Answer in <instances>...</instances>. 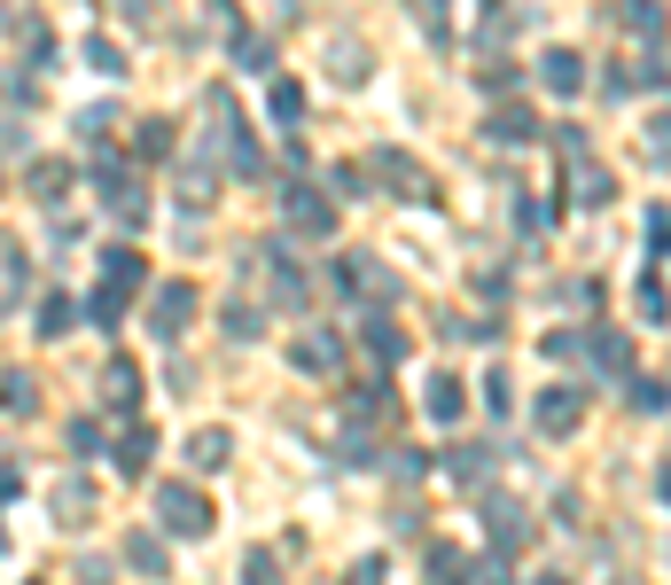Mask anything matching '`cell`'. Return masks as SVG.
<instances>
[{"instance_id":"obj_10","label":"cell","mask_w":671,"mask_h":585,"mask_svg":"<svg viewBox=\"0 0 671 585\" xmlns=\"http://www.w3.org/2000/svg\"><path fill=\"white\" fill-rule=\"evenodd\" d=\"M375 180L391 188V196H414V203H430V173L414 156H398V148H375Z\"/></svg>"},{"instance_id":"obj_24","label":"cell","mask_w":671,"mask_h":585,"mask_svg":"<svg viewBox=\"0 0 671 585\" xmlns=\"http://www.w3.org/2000/svg\"><path fill=\"white\" fill-rule=\"evenodd\" d=\"M227 453H234V438H227V430H196V438H188V461H196V476L227 468Z\"/></svg>"},{"instance_id":"obj_42","label":"cell","mask_w":671,"mask_h":585,"mask_svg":"<svg viewBox=\"0 0 671 585\" xmlns=\"http://www.w3.org/2000/svg\"><path fill=\"white\" fill-rule=\"evenodd\" d=\"M87 63H95V70H102V78H125V55H118V47H110V40H87Z\"/></svg>"},{"instance_id":"obj_27","label":"cell","mask_w":671,"mask_h":585,"mask_svg":"<svg viewBox=\"0 0 671 585\" xmlns=\"http://www.w3.org/2000/svg\"><path fill=\"white\" fill-rule=\"evenodd\" d=\"M625 32L656 47V40H663V0H625Z\"/></svg>"},{"instance_id":"obj_43","label":"cell","mask_w":671,"mask_h":585,"mask_svg":"<svg viewBox=\"0 0 671 585\" xmlns=\"http://www.w3.org/2000/svg\"><path fill=\"white\" fill-rule=\"evenodd\" d=\"M234 55H242L250 70H266V63H274V47H266V40H250V32H234Z\"/></svg>"},{"instance_id":"obj_47","label":"cell","mask_w":671,"mask_h":585,"mask_svg":"<svg viewBox=\"0 0 671 585\" xmlns=\"http://www.w3.org/2000/svg\"><path fill=\"white\" fill-rule=\"evenodd\" d=\"M16 492H24V476H9V468H0V508H9Z\"/></svg>"},{"instance_id":"obj_9","label":"cell","mask_w":671,"mask_h":585,"mask_svg":"<svg viewBox=\"0 0 671 585\" xmlns=\"http://www.w3.org/2000/svg\"><path fill=\"white\" fill-rule=\"evenodd\" d=\"M266 274H274V305H289V312H297V305L312 297V282H305V266H297V250H289L282 234L266 242Z\"/></svg>"},{"instance_id":"obj_37","label":"cell","mask_w":671,"mask_h":585,"mask_svg":"<svg viewBox=\"0 0 671 585\" xmlns=\"http://www.w3.org/2000/svg\"><path fill=\"white\" fill-rule=\"evenodd\" d=\"M242 585H282V562H274L266 547H250V554H242Z\"/></svg>"},{"instance_id":"obj_25","label":"cell","mask_w":671,"mask_h":585,"mask_svg":"<svg viewBox=\"0 0 671 585\" xmlns=\"http://www.w3.org/2000/svg\"><path fill=\"white\" fill-rule=\"evenodd\" d=\"M0 413H40V375H0Z\"/></svg>"},{"instance_id":"obj_6","label":"cell","mask_w":671,"mask_h":585,"mask_svg":"<svg viewBox=\"0 0 671 585\" xmlns=\"http://www.w3.org/2000/svg\"><path fill=\"white\" fill-rule=\"evenodd\" d=\"M578 413H585V390L554 383V390H539V406H531V422H539V438H570V430H578Z\"/></svg>"},{"instance_id":"obj_39","label":"cell","mask_w":671,"mask_h":585,"mask_svg":"<svg viewBox=\"0 0 671 585\" xmlns=\"http://www.w3.org/2000/svg\"><path fill=\"white\" fill-rule=\"evenodd\" d=\"M87 508H95V492H87V484H63V492H55V516H63V523H78Z\"/></svg>"},{"instance_id":"obj_19","label":"cell","mask_w":671,"mask_h":585,"mask_svg":"<svg viewBox=\"0 0 671 585\" xmlns=\"http://www.w3.org/2000/svg\"><path fill=\"white\" fill-rule=\"evenodd\" d=\"M102 398H110L118 413L141 406V367H133V360H110V367H102Z\"/></svg>"},{"instance_id":"obj_30","label":"cell","mask_w":671,"mask_h":585,"mask_svg":"<svg viewBox=\"0 0 671 585\" xmlns=\"http://www.w3.org/2000/svg\"><path fill=\"white\" fill-rule=\"evenodd\" d=\"M63 188H70V164H63V156H40V164H32V196H40V203H55Z\"/></svg>"},{"instance_id":"obj_34","label":"cell","mask_w":671,"mask_h":585,"mask_svg":"<svg viewBox=\"0 0 671 585\" xmlns=\"http://www.w3.org/2000/svg\"><path fill=\"white\" fill-rule=\"evenodd\" d=\"M70 320H78V305H70V297L55 289V297L40 305V336H70Z\"/></svg>"},{"instance_id":"obj_44","label":"cell","mask_w":671,"mask_h":585,"mask_svg":"<svg viewBox=\"0 0 671 585\" xmlns=\"http://www.w3.org/2000/svg\"><path fill=\"white\" fill-rule=\"evenodd\" d=\"M70 453H102V422H70Z\"/></svg>"},{"instance_id":"obj_45","label":"cell","mask_w":671,"mask_h":585,"mask_svg":"<svg viewBox=\"0 0 671 585\" xmlns=\"http://www.w3.org/2000/svg\"><path fill=\"white\" fill-rule=\"evenodd\" d=\"M344 461H352V468H367V461H375V438H360V430H352V438H344Z\"/></svg>"},{"instance_id":"obj_8","label":"cell","mask_w":671,"mask_h":585,"mask_svg":"<svg viewBox=\"0 0 671 585\" xmlns=\"http://www.w3.org/2000/svg\"><path fill=\"white\" fill-rule=\"evenodd\" d=\"M188 320H196V289H188V282H164V289L148 297V328H156L164 344H173V336H180Z\"/></svg>"},{"instance_id":"obj_5","label":"cell","mask_w":671,"mask_h":585,"mask_svg":"<svg viewBox=\"0 0 671 585\" xmlns=\"http://www.w3.org/2000/svg\"><path fill=\"white\" fill-rule=\"evenodd\" d=\"M282 219H289V234H328L336 227V196L312 188V180H289L282 188Z\"/></svg>"},{"instance_id":"obj_32","label":"cell","mask_w":671,"mask_h":585,"mask_svg":"<svg viewBox=\"0 0 671 585\" xmlns=\"http://www.w3.org/2000/svg\"><path fill=\"white\" fill-rule=\"evenodd\" d=\"M430 585H469V554L461 547H430Z\"/></svg>"},{"instance_id":"obj_20","label":"cell","mask_w":671,"mask_h":585,"mask_svg":"<svg viewBox=\"0 0 671 585\" xmlns=\"http://www.w3.org/2000/svg\"><path fill=\"white\" fill-rule=\"evenodd\" d=\"M492 461H499L492 445H453V453H446V476H453V484H484Z\"/></svg>"},{"instance_id":"obj_29","label":"cell","mask_w":671,"mask_h":585,"mask_svg":"<svg viewBox=\"0 0 671 585\" xmlns=\"http://www.w3.org/2000/svg\"><path fill=\"white\" fill-rule=\"evenodd\" d=\"M328 70L344 78V87H360V78H367V47H360V40H336V47H328Z\"/></svg>"},{"instance_id":"obj_49","label":"cell","mask_w":671,"mask_h":585,"mask_svg":"<svg viewBox=\"0 0 671 585\" xmlns=\"http://www.w3.org/2000/svg\"><path fill=\"white\" fill-rule=\"evenodd\" d=\"M531 585H570V577H562V570H547V577H531Z\"/></svg>"},{"instance_id":"obj_3","label":"cell","mask_w":671,"mask_h":585,"mask_svg":"<svg viewBox=\"0 0 671 585\" xmlns=\"http://www.w3.org/2000/svg\"><path fill=\"white\" fill-rule=\"evenodd\" d=\"M328 282H336V297H367L375 312H383V305L398 297V282H391V274H383V266L367 258V250H344V258H336V274H328Z\"/></svg>"},{"instance_id":"obj_38","label":"cell","mask_w":671,"mask_h":585,"mask_svg":"<svg viewBox=\"0 0 671 585\" xmlns=\"http://www.w3.org/2000/svg\"><path fill=\"white\" fill-rule=\"evenodd\" d=\"M118 125V102H87V110H78V133H87V141H102Z\"/></svg>"},{"instance_id":"obj_11","label":"cell","mask_w":671,"mask_h":585,"mask_svg":"<svg viewBox=\"0 0 671 585\" xmlns=\"http://www.w3.org/2000/svg\"><path fill=\"white\" fill-rule=\"evenodd\" d=\"M539 87H547V95H578V87H585V55H578V47H547V55H539Z\"/></svg>"},{"instance_id":"obj_14","label":"cell","mask_w":671,"mask_h":585,"mask_svg":"<svg viewBox=\"0 0 671 585\" xmlns=\"http://www.w3.org/2000/svg\"><path fill=\"white\" fill-rule=\"evenodd\" d=\"M531 133H539V118H531L524 102H516V110H492V118H484V141H492V148H524Z\"/></svg>"},{"instance_id":"obj_26","label":"cell","mask_w":671,"mask_h":585,"mask_svg":"<svg viewBox=\"0 0 671 585\" xmlns=\"http://www.w3.org/2000/svg\"><path fill=\"white\" fill-rule=\"evenodd\" d=\"M219 328H227V336H234V344H250V336H258V328H266V312H258V305H250V297H227V312H219Z\"/></svg>"},{"instance_id":"obj_31","label":"cell","mask_w":671,"mask_h":585,"mask_svg":"<svg viewBox=\"0 0 671 585\" xmlns=\"http://www.w3.org/2000/svg\"><path fill=\"white\" fill-rule=\"evenodd\" d=\"M632 297H640V320H648V328H663V266H648V274L632 282Z\"/></svg>"},{"instance_id":"obj_17","label":"cell","mask_w":671,"mask_h":585,"mask_svg":"<svg viewBox=\"0 0 671 585\" xmlns=\"http://www.w3.org/2000/svg\"><path fill=\"white\" fill-rule=\"evenodd\" d=\"M422 406H430V422H461V406H469V390H461V375H430V390H422Z\"/></svg>"},{"instance_id":"obj_28","label":"cell","mask_w":671,"mask_h":585,"mask_svg":"<svg viewBox=\"0 0 671 585\" xmlns=\"http://www.w3.org/2000/svg\"><path fill=\"white\" fill-rule=\"evenodd\" d=\"M336 360H344V344H336V336H305V344H297V367H305V375H336Z\"/></svg>"},{"instance_id":"obj_2","label":"cell","mask_w":671,"mask_h":585,"mask_svg":"<svg viewBox=\"0 0 671 585\" xmlns=\"http://www.w3.org/2000/svg\"><path fill=\"white\" fill-rule=\"evenodd\" d=\"M156 523L173 531V539H211L219 516H211V499L196 484H156Z\"/></svg>"},{"instance_id":"obj_21","label":"cell","mask_w":671,"mask_h":585,"mask_svg":"<svg viewBox=\"0 0 671 585\" xmlns=\"http://www.w3.org/2000/svg\"><path fill=\"white\" fill-rule=\"evenodd\" d=\"M164 156H173V125H164V118H141V125H133V164H164Z\"/></svg>"},{"instance_id":"obj_7","label":"cell","mask_w":671,"mask_h":585,"mask_svg":"<svg viewBox=\"0 0 671 585\" xmlns=\"http://www.w3.org/2000/svg\"><path fill=\"white\" fill-rule=\"evenodd\" d=\"M484 523H492V547L499 554H516V547H531V508H524V499H484Z\"/></svg>"},{"instance_id":"obj_46","label":"cell","mask_w":671,"mask_h":585,"mask_svg":"<svg viewBox=\"0 0 671 585\" xmlns=\"http://www.w3.org/2000/svg\"><path fill=\"white\" fill-rule=\"evenodd\" d=\"M352 585H383V562H375V554H367V562H360V570H352Z\"/></svg>"},{"instance_id":"obj_18","label":"cell","mask_w":671,"mask_h":585,"mask_svg":"<svg viewBox=\"0 0 671 585\" xmlns=\"http://www.w3.org/2000/svg\"><path fill=\"white\" fill-rule=\"evenodd\" d=\"M578 360H594V367L617 375V367H632V344L617 336V328H585V352H578Z\"/></svg>"},{"instance_id":"obj_16","label":"cell","mask_w":671,"mask_h":585,"mask_svg":"<svg viewBox=\"0 0 671 585\" xmlns=\"http://www.w3.org/2000/svg\"><path fill=\"white\" fill-rule=\"evenodd\" d=\"M173 196H180V211H211V196H219V173H211V164H180Z\"/></svg>"},{"instance_id":"obj_23","label":"cell","mask_w":671,"mask_h":585,"mask_svg":"<svg viewBox=\"0 0 671 585\" xmlns=\"http://www.w3.org/2000/svg\"><path fill=\"white\" fill-rule=\"evenodd\" d=\"M148 461H156V430H148V422H133V430L118 438V468H125V476H141Z\"/></svg>"},{"instance_id":"obj_36","label":"cell","mask_w":671,"mask_h":585,"mask_svg":"<svg viewBox=\"0 0 671 585\" xmlns=\"http://www.w3.org/2000/svg\"><path fill=\"white\" fill-rule=\"evenodd\" d=\"M625 406H632V413H663V383H656V375H632V383H625Z\"/></svg>"},{"instance_id":"obj_1","label":"cell","mask_w":671,"mask_h":585,"mask_svg":"<svg viewBox=\"0 0 671 585\" xmlns=\"http://www.w3.org/2000/svg\"><path fill=\"white\" fill-rule=\"evenodd\" d=\"M204 118H211V133L227 141V164H234V173H242V180H258V173H266V156H258V141H250V125H242V110H234L227 87L204 95Z\"/></svg>"},{"instance_id":"obj_12","label":"cell","mask_w":671,"mask_h":585,"mask_svg":"<svg viewBox=\"0 0 671 585\" xmlns=\"http://www.w3.org/2000/svg\"><path fill=\"white\" fill-rule=\"evenodd\" d=\"M360 344H367V360H383V367L406 360V336H398V320H391V312H367V320H360Z\"/></svg>"},{"instance_id":"obj_33","label":"cell","mask_w":671,"mask_h":585,"mask_svg":"<svg viewBox=\"0 0 671 585\" xmlns=\"http://www.w3.org/2000/svg\"><path fill=\"white\" fill-rule=\"evenodd\" d=\"M87 320H95V328H118V320H125V289H110V282H102V289L87 297Z\"/></svg>"},{"instance_id":"obj_13","label":"cell","mask_w":671,"mask_h":585,"mask_svg":"<svg viewBox=\"0 0 671 585\" xmlns=\"http://www.w3.org/2000/svg\"><path fill=\"white\" fill-rule=\"evenodd\" d=\"M570 196H578V203H609V196H617V180L594 164V148H578V156H570Z\"/></svg>"},{"instance_id":"obj_40","label":"cell","mask_w":671,"mask_h":585,"mask_svg":"<svg viewBox=\"0 0 671 585\" xmlns=\"http://www.w3.org/2000/svg\"><path fill=\"white\" fill-rule=\"evenodd\" d=\"M484 406H492V413H516V383H508V375H499V367L484 375Z\"/></svg>"},{"instance_id":"obj_22","label":"cell","mask_w":671,"mask_h":585,"mask_svg":"<svg viewBox=\"0 0 671 585\" xmlns=\"http://www.w3.org/2000/svg\"><path fill=\"white\" fill-rule=\"evenodd\" d=\"M125 562H133L141 577H164V570H173V554H164L156 531H133V539H125Z\"/></svg>"},{"instance_id":"obj_35","label":"cell","mask_w":671,"mask_h":585,"mask_svg":"<svg viewBox=\"0 0 671 585\" xmlns=\"http://www.w3.org/2000/svg\"><path fill=\"white\" fill-rule=\"evenodd\" d=\"M469 577H476V585H516V554H499V547H492L484 562H469Z\"/></svg>"},{"instance_id":"obj_41","label":"cell","mask_w":671,"mask_h":585,"mask_svg":"<svg viewBox=\"0 0 671 585\" xmlns=\"http://www.w3.org/2000/svg\"><path fill=\"white\" fill-rule=\"evenodd\" d=\"M274 118H282V125H297V118H305V95L289 87V78H274Z\"/></svg>"},{"instance_id":"obj_48","label":"cell","mask_w":671,"mask_h":585,"mask_svg":"<svg viewBox=\"0 0 671 585\" xmlns=\"http://www.w3.org/2000/svg\"><path fill=\"white\" fill-rule=\"evenodd\" d=\"M125 16H156V0H125Z\"/></svg>"},{"instance_id":"obj_15","label":"cell","mask_w":671,"mask_h":585,"mask_svg":"<svg viewBox=\"0 0 671 585\" xmlns=\"http://www.w3.org/2000/svg\"><path fill=\"white\" fill-rule=\"evenodd\" d=\"M102 274H110V289H125V297L148 282V266H141V250H133V242H110V250H102Z\"/></svg>"},{"instance_id":"obj_4","label":"cell","mask_w":671,"mask_h":585,"mask_svg":"<svg viewBox=\"0 0 671 585\" xmlns=\"http://www.w3.org/2000/svg\"><path fill=\"white\" fill-rule=\"evenodd\" d=\"M95 188H102V203H110V211H118L125 227H141V219H148V188H141V180L125 173L118 156H95Z\"/></svg>"}]
</instances>
